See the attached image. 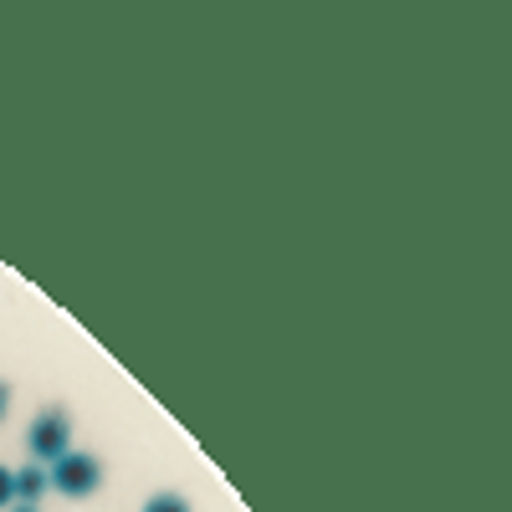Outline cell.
<instances>
[{
	"label": "cell",
	"mask_w": 512,
	"mask_h": 512,
	"mask_svg": "<svg viewBox=\"0 0 512 512\" xmlns=\"http://www.w3.org/2000/svg\"><path fill=\"white\" fill-rule=\"evenodd\" d=\"M0 507H16V492H11V472L0 466Z\"/></svg>",
	"instance_id": "cell-5"
},
{
	"label": "cell",
	"mask_w": 512,
	"mask_h": 512,
	"mask_svg": "<svg viewBox=\"0 0 512 512\" xmlns=\"http://www.w3.org/2000/svg\"><path fill=\"white\" fill-rule=\"evenodd\" d=\"M47 487H52V482H47V472H41V466H26V472H11V492H16V502H21V507H36Z\"/></svg>",
	"instance_id": "cell-3"
},
{
	"label": "cell",
	"mask_w": 512,
	"mask_h": 512,
	"mask_svg": "<svg viewBox=\"0 0 512 512\" xmlns=\"http://www.w3.org/2000/svg\"><path fill=\"white\" fill-rule=\"evenodd\" d=\"M144 512H190V502H185V497H175V492H159V497H149V502H144Z\"/></svg>",
	"instance_id": "cell-4"
},
{
	"label": "cell",
	"mask_w": 512,
	"mask_h": 512,
	"mask_svg": "<svg viewBox=\"0 0 512 512\" xmlns=\"http://www.w3.org/2000/svg\"><path fill=\"white\" fill-rule=\"evenodd\" d=\"M47 482H52L62 497H93V492H98V482H103V466H98V456L67 451V456H57V461H52Z\"/></svg>",
	"instance_id": "cell-1"
},
{
	"label": "cell",
	"mask_w": 512,
	"mask_h": 512,
	"mask_svg": "<svg viewBox=\"0 0 512 512\" xmlns=\"http://www.w3.org/2000/svg\"><path fill=\"white\" fill-rule=\"evenodd\" d=\"M67 441H72V420H67L62 410H41L36 425H31V436H26L31 456L47 461V466H52L57 456H67Z\"/></svg>",
	"instance_id": "cell-2"
},
{
	"label": "cell",
	"mask_w": 512,
	"mask_h": 512,
	"mask_svg": "<svg viewBox=\"0 0 512 512\" xmlns=\"http://www.w3.org/2000/svg\"><path fill=\"white\" fill-rule=\"evenodd\" d=\"M11 512H36V507H21V502H16V507H11Z\"/></svg>",
	"instance_id": "cell-7"
},
{
	"label": "cell",
	"mask_w": 512,
	"mask_h": 512,
	"mask_svg": "<svg viewBox=\"0 0 512 512\" xmlns=\"http://www.w3.org/2000/svg\"><path fill=\"white\" fill-rule=\"evenodd\" d=\"M6 405H11V390H6V384H0V415H6Z\"/></svg>",
	"instance_id": "cell-6"
}]
</instances>
